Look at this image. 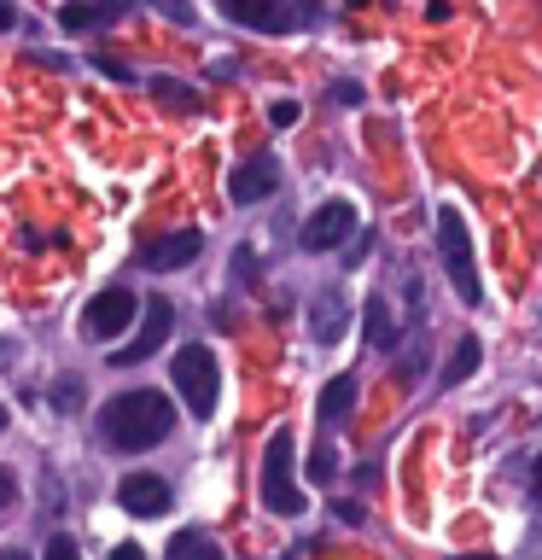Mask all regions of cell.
<instances>
[{"label":"cell","instance_id":"6da1fadb","mask_svg":"<svg viewBox=\"0 0 542 560\" xmlns=\"http://www.w3.org/2000/svg\"><path fill=\"white\" fill-rule=\"evenodd\" d=\"M99 432H105V444L122 450V455L157 450V444H164V438L175 432V402H169L164 392H152V385H140V392H122V397L105 402Z\"/></svg>","mask_w":542,"mask_h":560},{"label":"cell","instance_id":"7a4b0ae2","mask_svg":"<svg viewBox=\"0 0 542 560\" xmlns=\"http://www.w3.org/2000/svg\"><path fill=\"white\" fill-rule=\"evenodd\" d=\"M262 508L269 514H304V490H297V472H292V432L274 427L269 444H262Z\"/></svg>","mask_w":542,"mask_h":560},{"label":"cell","instance_id":"3957f363","mask_svg":"<svg viewBox=\"0 0 542 560\" xmlns=\"http://www.w3.org/2000/svg\"><path fill=\"white\" fill-rule=\"evenodd\" d=\"M140 298L129 292V287H105V292H94L87 298V310H82V339L87 345H111V339H122L129 327H140Z\"/></svg>","mask_w":542,"mask_h":560},{"label":"cell","instance_id":"277c9868","mask_svg":"<svg viewBox=\"0 0 542 560\" xmlns=\"http://www.w3.org/2000/svg\"><path fill=\"white\" fill-rule=\"evenodd\" d=\"M437 252H444V269L461 292V304H479L484 287H479V262H472V234L461 222V210H437Z\"/></svg>","mask_w":542,"mask_h":560},{"label":"cell","instance_id":"5b68a950","mask_svg":"<svg viewBox=\"0 0 542 560\" xmlns=\"http://www.w3.org/2000/svg\"><path fill=\"white\" fill-rule=\"evenodd\" d=\"M169 374H175V392L187 397V409L199 415V420L216 409L222 374H216V357H210L204 345H181V350H175V368H169Z\"/></svg>","mask_w":542,"mask_h":560},{"label":"cell","instance_id":"8992f818","mask_svg":"<svg viewBox=\"0 0 542 560\" xmlns=\"http://www.w3.org/2000/svg\"><path fill=\"white\" fill-rule=\"evenodd\" d=\"M222 18L239 30H257V35H286L297 24H315V7H292V0H222Z\"/></svg>","mask_w":542,"mask_h":560},{"label":"cell","instance_id":"52a82bcc","mask_svg":"<svg viewBox=\"0 0 542 560\" xmlns=\"http://www.w3.org/2000/svg\"><path fill=\"white\" fill-rule=\"evenodd\" d=\"M169 327H175V310H169V298H152V304L140 310V327H134V339H129V345H117V350H111V362H117V368H134V362H146L152 350L169 339Z\"/></svg>","mask_w":542,"mask_h":560},{"label":"cell","instance_id":"ba28073f","mask_svg":"<svg viewBox=\"0 0 542 560\" xmlns=\"http://www.w3.org/2000/svg\"><path fill=\"white\" fill-rule=\"evenodd\" d=\"M344 234H356V210H350L344 199H327V205H315L309 210V222H304V252H339Z\"/></svg>","mask_w":542,"mask_h":560},{"label":"cell","instance_id":"9c48e42d","mask_svg":"<svg viewBox=\"0 0 542 560\" xmlns=\"http://www.w3.org/2000/svg\"><path fill=\"white\" fill-rule=\"evenodd\" d=\"M204 252V234H192V228H181V234H157V240H146L134 252V262L140 269H152V275H164V269H187L192 257Z\"/></svg>","mask_w":542,"mask_h":560},{"label":"cell","instance_id":"30bf717a","mask_svg":"<svg viewBox=\"0 0 542 560\" xmlns=\"http://www.w3.org/2000/svg\"><path fill=\"white\" fill-rule=\"evenodd\" d=\"M117 502H122V514H134V520H157V514H169V485L157 479V472H122Z\"/></svg>","mask_w":542,"mask_h":560},{"label":"cell","instance_id":"8fae6325","mask_svg":"<svg viewBox=\"0 0 542 560\" xmlns=\"http://www.w3.org/2000/svg\"><path fill=\"white\" fill-rule=\"evenodd\" d=\"M274 187H280V164H274L269 152H257L251 164L234 170V182H227V199H234V205H262V199H274Z\"/></svg>","mask_w":542,"mask_h":560},{"label":"cell","instance_id":"7c38bea8","mask_svg":"<svg viewBox=\"0 0 542 560\" xmlns=\"http://www.w3.org/2000/svg\"><path fill=\"white\" fill-rule=\"evenodd\" d=\"M122 12H129V0H64V7H59V24H64L70 35H82V30L117 24Z\"/></svg>","mask_w":542,"mask_h":560},{"label":"cell","instance_id":"4fadbf2b","mask_svg":"<svg viewBox=\"0 0 542 560\" xmlns=\"http://www.w3.org/2000/svg\"><path fill=\"white\" fill-rule=\"evenodd\" d=\"M309 332H315V345H339V339H344V292H339V287H321V292H315Z\"/></svg>","mask_w":542,"mask_h":560},{"label":"cell","instance_id":"5bb4252c","mask_svg":"<svg viewBox=\"0 0 542 560\" xmlns=\"http://www.w3.org/2000/svg\"><path fill=\"white\" fill-rule=\"evenodd\" d=\"M350 409H356V380H350V374L327 380V385H321V427H327V432H332V427H344Z\"/></svg>","mask_w":542,"mask_h":560},{"label":"cell","instance_id":"9a60e30c","mask_svg":"<svg viewBox=\"0 0 542 560\" xmlns=\"http://www.w3.org/2000/svg\"><path fill=\"white\" fill-rule=\"evenodd\" d=\"M362 322H367V345H374V350H391L397 345V315H391V304H385V292L367 298Z\"/></svg>","mask_w":542,"mask_h":560},{"label":"cell","instance_id":"2e32d148","mask_svg":"<svg viewBox=\"0 0 542 560\" xmlns=\"http://www.w3.org/2000/svg\"><path fill=\"white\" fill-rule=\"evenodd\" d=\"M479 357H484V350H479V339L467 332V339L455 345V357L444 362V374H437V380H444V385H467L472 374H479Z\"/></svg>","mask_w":542,"mask_h":560},{"label":"cell","instance_id":"e0dca14e","mask_svg":"<svg viewBox=\"0 0 542 560\" xmlns=\"http://www.w3.org/2000/svg\"><path fill=\"white\" fill-rule=\"evenodd\" d=\"M152 94L169 105V112H199V88H187L181 77H152Z\"/></svg>","mask_w":542,"mask_h":560},{"label":"cell","instance_id":"ac0fdd59","mask_svg":"<svg viewBox=\"0 0 542 560\" xmlns=\"http://www.w3.org/2000/svg\"><path fill=\"white\" fill-rule=\"evenodd\" d=\"M169 560H222L216 542H204L199 532H175L169 537Z\"/></svg>","mask_w":542,"mask_h":560},{"label":"cell","instance_id":"d6986e66","mask_svg":"<svg viewBox=\"0 0 542 560\" xmlns=\"http://www.w3.org/2000/svg\"><path fill=\"white\" fill-rule=\"evenodd\" d=\"M332 472H339V455H332V444H327V438H321V444L309 450V479H315V485H327Z\"/></svg>","mask_w":542,"mask_h":560},{"label":"cell","instance_id":"ffe728a7","mask_svg":"<svg viewBox=\"0 0 542 560\" xmlns=\"http://www.w3.org/2000/svg\"><path fill=\"white\" fill-rule=\"evenodd\" d=\"M140 7H152V12H164V18H169V24H181V30H187V24H199V12H192V7H187V0H140Z\"/></svg>","mask_w":542,"mask_h":560},{"label":"cell","instance_id":"44dd1931","mask_svg":"<svg viewBox=\"0 0 542 560\" xmlns=\"http://www.w3.org/2000/svg\"><path fill=\"white\" fill-rule=\"evenodd\" d=\"M42 560H82V549H76V542H70V537L59 532V537H47V549H42Z\"/></svg>","mask_w":542,"mask_h":560},{"label":"cell","instance_id":"7402d4cb","mask_svg":"<svg viewBox=\"0 0 542 560\" xmlns=\"http://www.w3.org/2000/svg\"><path fill=\"white\" fill-rule=\"evenodd\" d=\"M76 402H82V385H76V380H59V385H52V409H76Z\"/></svg>","mask_w":542,"mask_h":560},{"label":"cell","instance_id":"603a6c76","mask_svg":"<svg viewBox=\"0 0 542 560\" xmlns=\"http://www.w3.org/2000/svg\"><path fill=\"white\" fill-rule=\"evenodd\" d=\"M362 100H367V94H362V82H350V77H344V82H332V105H362Z\"/></svg>","mask_w":542,"mask_h":560},{"label":"cell","instance_id":"cb8c5ba5","mask_svg":"<svg viewBox=\"0 0 542 560\" xmlns=\"http://www.w3.org/2000/svg\"><path fill=\"white\" fill-rule=\"evenodd\" d=\"M94 70H105L111 82H129V65H122V59H111V52H94Z\"/></svg>","mask_w":542,"mask_h":560},{"label":"cell","instance_id":"d4e9b609","mask_svg":"<svg viewBox=\"0 0 542 560\" xmlns=\"http://www.w3.org/2000/svg\"><path fill=\"white\" fill-rule=\"evenodd\" d=\"M269 122H274V129H292V122H297V105H292V100H274V105H269Z\"/></svg>","mask_w":542,"mask_h":560},{"label":"cell","instance_id":"484cf974","mask_svg":"<svg viewBox=\"0 0 542 560\" xmlns=\"http://www.w3.org/2000/svg\"><path fill=\"white\" fill-rule=\"evenodd\" d=\"M111 560H146V549H140V542H117Z\"/></svg>","mask_w":542,"mask_h":560},{"label":"cell","instance_id":"4316f807","mask_svg":"<svg viewBox=\"0 0 542 560\" xmlns=\"http://www.w3.org/2000/svg\"><path fill=\"white\" fill-rule=\"evenodd\" d=\"M17 24V7H12V0H0V35H7Z\"/></svg>","mask_w":542,"mask_h":560},{"label":"cell","instance_id":"83f0119b","mask_svg":"<svg viewBox=\"0 0 542 560\" xmlns=\"http://www.w3.org/2000/svg\"><path fill=\"white\" fill-rule=\"evenodd\" d=\"M426 18H432V24H444V18H449V0H426Z\"/></svg>","mask_w":542,"mask_h":560},{"label":"cell","instance_id":"f1b7e54d","mask_svg":"<svg viewBox=\"0 0 542 560\" xmlns=\"http://www.w3.org/2000/svg\"><path fill=\"white\" fill-rule=\"evenodd\" d=\"M531 497H537V508H542V455L531 462Z\"/></svg>","mask_w":542,"mask_h":560},{"label":"cell","instance_id":"f546056e","mask_svg":"<svg viewBox=\"0 0 542 560\" xmlns=\"http://www.w3.org/2000/svg\"><path fill=\"white\" fill-rule=\"evenodd\" d=\"M12 490H17V485H12V472H7V467H0V508H7V502H12Z\"/></svg>","mask_w":542,"mask_h":560},{"label":"cell","instance_id":"4dcf8cb0","mask_svg":"<svg viewBox=\"0 0 542 560\" xmlns=\"http://www.w3.org/2000/svg\"><path fill=\"white\" fill-rule=\"evenodd\" d=\"M0 560H30V555H24V549H7V555H0Z\"/></svg>","mask_w":542,"mask_h":560},{"label":"cell","instance_id":"1f68e13d","mask_svg":"<svg viewBox=\"0 0 542 560\" xmlns=\"http://www.w3.org/2000/svg\"><path fill=\"white\" fill-rule=\"evenodd\" d=\"M461 560H496V555H461Z\"/></svg>","mask_w":542,"mask_h":560},{"label":"cell","instance_id":"d6a6232c","mask_svg":"<svg viewBox=\"0 0 542 560\" xmlns=\"http://www.w3.org/2000/svg\"><path fill=\"white\" fill-rule=\"evenodd\" d=\"M0 427H7V409H0Z\"/></svg>","mask_w":542,"mask_h":560},{"label":"cell","instance_id":"836d02e7","mask_svg":"<svg viewBox=\"0 0 542 560\" xmlns=\"http://www.w3.org/2000/svg\"><path fill=\"white\" fill-rule=\"evenodd\" d=\"M280 560H292V555H280Z\"/></svg>","mask_w":542,"mask_h":560}]
</instances>
